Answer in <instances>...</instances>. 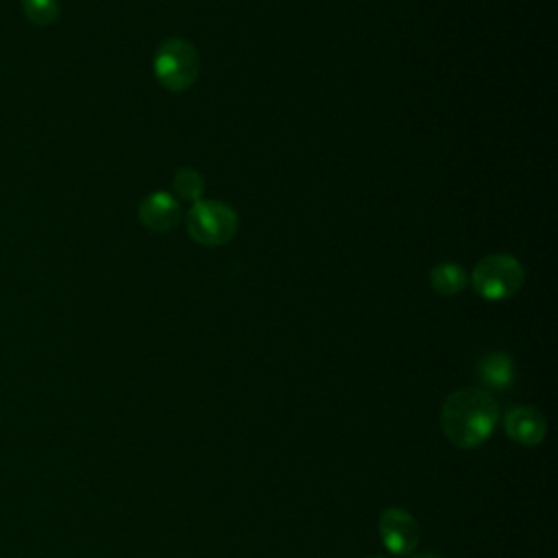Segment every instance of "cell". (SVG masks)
Here are the masks:
<instances>
[{"label":"cell","instance_id":"12","mask_svg":"<svg viewBox=\"0 0 558 558\" xmlns=\"http://www.w3.org/2000/svg\"><path fill=\"white\" fill-rule=\"evenodd\" d=\"M410 558H440V556H436V554H432V551H421V554H414V556H410Z\"/></svg>","mask_w":558,"mask_h":558},{"label":"cell","instance_id":"5","mask_svg":"<svg viewBox=\"0 0 558 558\" xmlns=\"http://www.w3.org/2000/svg\"><path fill=\"white\" fill-rule=\"evenodd\" d=\"M418 523L403 508H388L379 517V538L395 556H410L418 545Z\"/></svg>","mask_w":558,"mask_h":558},{"label":"cell","instance_id":"3","mask_svg":"<svg viewBox=\"0 0 558 558\" xmlns=\"http://www.w3.org/2000/svg\"><path fill=\"white\" fill-rule=\"evenodd\" d=\"M525 281V270L521 262L508 253H493L482 257L473 272L471 283L480 296L486 301H504L514 296Z\"/></svg>","mask_w":558,"mask_h":558},{"label":"cell","instance_id":"4","mask_svg":"<svg viewBox=\"0 0 558 558\" xmlns=\"http://www.w3.org/2000/svg\"><path fill=\"white\" fill-rule=\"evenodd\" d=\"M187 233L201 246H220L233 240L238 231V214L220 201L192 203L185 218Z\"/></svg>","mask_w":558,"mask_h":558},{"label":"cell","instance_id":"6","mask_svg":"<svg viewBox=\"0 0 558 558\" xmlns=\"http://www.w3.org/2000/svg\"><path fill=\"white\" fill-rule=\"evenodd\" d=\"M137 216L146 229H150L155 233H166V231L174 229V225L179 222L181 205L168 192H153L140 203Z\"/></svg>","mask_w":558,"mask_h":558},{"label":"cell","instance_id":"10","mask_svg":"<svg viewBox=\"0 0 558 558\" xmlns=\"http://www.w3.org/2000/svg\"><path fill=\"white\" fill-rule=\"evenodd\" d=\"M172 187L179 198L196 203V201H201V196L205 192V179L201 177V172H196L192 168H181V170H177V174L172 179Z\"/></svg>","mask_w":558,"mask_h":558},{"label":"cell","instance_id":"9","mask_svg":"<svg viewBox=\"0 0 558 558\" xmlns=\"http://www.w3.org/2000/svg\"><path fill=\"white\" fill-rule=\"evenodd\" d=\"M429 283L438 294L453 296L469 286V272L456 262H442L432 268Z\"/></svg>","mask_w":558,"mask_h":558},{"label":"cell","instance_id":"11","mask_svg":"<svg viewBox=\"0 0 558 558\" xmlns=\"http://www.w3.org/2000/svg\"><path fill=\"white\" fill-rule=\"evenodd\" d=\"M26 20L35 26H50L59 17L57 0H20Z\"/></svg>","mask_w":558,"mask_h":558},{"label":"cell","instance_id":"8","mask_svg":"<svg viewBox=\"0 0 558 558\" xmlns=\"http://www.w3.org/2000/svg\"><path fill=\"white\" fill-rule=\"evenodd\" d=\"M477 377L488 390H508L514 381L512 357L504 351H490L477 362Z\"/></svg>","mask_w":558,"mask_h":558},{"label":"cell","instance_id":"1","mask_svg":"<svg viewBox=\"0 0 558 558\" xmlns=\"http://www.w3.org/2000/svg\"><path fill=\"white\" fill-rule=\"evenodd\" d=\"M499 418V405L480 388H460L451 392L440 412V425L445 436L460 449H473L482 445L495 429Z\"/></svg>","mask_w":558,"mask_h":558},{"label":"cell","instance_id":"7","mask_svg":"<svg viewBox=\"0 0 558 558\" xmlns=\"http://www.w3.org/2000/svg\"><path fill=\"white\" fill-rule=\"evenodd\" d=\"M506 434L521 445H538L545 438V418L534 408H512L504 418Z\"/></svg>","mask_w":558,"mask_h":558},{"label":"cell","instance_id":"13","mask_svg":"<svg viewBox=\"0 0 558 558\" xmlns=\"http://www.w3.org/2000/svg\"><path fill=\"white\" fill-rule=\"evenodd\" d=\"M373 558H379V556H373Z\"/></svg>","mask_w":558,"mask_h":558},{"label":"cell","instance_id":"2","mask_svg":"<svg viewBox=\"0 0 558 558\" xmlns=\"http://www.w3.org/2000/svg\"><path fill=\"white\" fill-rule=\"evenodd\" d=\"M201 70V57L192 41L183 37H170L159 44L155 59H153V72L155 78L174 94L185 92L192 87L198 78Z\"/></svg>","mask_w":558,"mask_h":558}]
</instances>
